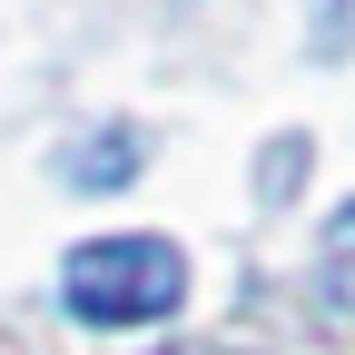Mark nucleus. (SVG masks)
<instances>
[{
  "label": "nucleus",
  "mask_w": 355,
  "mask_h": 355,
  "mask_svg": "<svg viewBox=\"0 0 355 355\" xmlns=\"http://www.w3.org/2000/svg\"><path fill=\"white\" fill-rule=\"evenodd\" d=\"M326 286H336V306H355V198L326 217Z\"/></svg>",
  "instance_id": "nucleus-3"
},
{
  "label": "nucleus",
  "mask_w": 355,
  "mask_h": 355,
  "mask_svg": "<svg viewBox=\"0 0 355 355\" xmlns=\"http://www.w3.org/2000/svg\"><path fill=\"white\" fill-rule=\"evenodd\" d=\"M60 306L79 326H148L188 306V257L168 237H89L60 266Z\"/></svg>",
  "instance_id": "nucleus-1"
},
{
  "label": "nucleus",
  "mask_w": 355,
  "mask_h": 355,
  "mask_svg": "<svg viewBox=\"0 0 355 355\" xmlns=\"http://www.w3.org/2000/svg\"><path fill=\"white\" fill-rule=\"evenodd\" d=\"M316 50H355V0H316Z\"/></svg>",
  "instance_id": "nucleus-4"
},
{
  "label": "nucleus",
  "mask_w": 355,
  "mask_h": 355,
  "mask_svg": "<svg viewBox=\"0 0 355 355\" xmlns=\"http://www.w3.org/2000/svg\"><path fill=\"white\" fill-rule=\"evenodd\" d=\"M139 158H148L139 128H99V139H79V148L60 158V178H69V188H128V178H139Z\"/></svg>",
  "instance_id": "nucleus-2"
},
{
  "label": "nucleus",
  "mask_w": 355,
  "mask_h": 355,
  "mask_svg": "<svg viewBox=\"0 0 355 355\" xmlns=\"http://www.w3.org/2000/svg\"><path fill=\"white\" fill-rule=\"evenodd\" d=\"M178 355H198V345H178Z\"/></svg>",
  "instance_id": "nucleus-5"
}]
</instances>
